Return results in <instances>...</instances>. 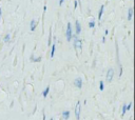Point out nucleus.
I'll return each mask as SVG.
<instances>
[{
	"label": "nucleus",
	"mask_w": 135,
	"mask_h": 120,
	"mask_svg": "<svg viewBox=\"0 0 135 120\" xmlns=\"http://www.w3.org/2000/svg\"><path fill=\"white\" fill-rule=\"evenodd\" d=\"M94 26H95V21L94 20H91L90 22H89V27H90V29H93Z\"/></svg>",
	"instance_id": "nucleus-15"
},
{
	"label": "nucleus",
	"mask_w": 135,
	"mask_h": 120,
	"mask_svg": "<svg viewBox=\"0 0 135 120\" xmlns=\"http://www.w3.org/2000/svg\"><path fill=\"white\" fill-rule=\"evenodd\" d=\"M49 92H50V87H47L46 88V90L43 91V92H42V96H43L44 98L48 96V94H49Z\"/></svg>",
	"instance_id": "nucleus-12"
},
{
	"label": "nucleus",
	"mask_w": 135,
	"mask_h": 120,
	"mask_svg": "<svg viewBox=\"0 0 135 120\" xmlns=\"http://www.w3.org/2000/svg\"><path fill=\"white\" fill-rule=\"evenodd\" d=\"M103 89H104V82L101 80V81H99V90L103 91Z\"/></svg>",
	"instance_id": "nucleus-14"
},
{
	"label": "nucleus",
	"mask_w": 135,
	"mask_h": 120,
	"mask_svg": "<svg viewBox=\"0 0 135 120\" xmlns=\"http://www.w3.org/2000/svg\"><path fill=\"white\" fill-rule=\"evenodd\" d=\"M63 3V0H59V5H61Z\"/></svg>",
	"instance_id": "nucleus-18"
},
{
	"label": "nucleus",
	"mask_w": 135,
	"mask_h": 120,
	"mask_svg": "<svg viewBox=\"0 0 135 120\" xmlns=\"http://www.w3.org/2000/svg\"><path fill=\"white\" fill-rule=\"evenodd\" d=\"M113 76H114V70L110 68L108 71V73H107V82H111L113 79Z\"/></svg>",
	"instance_id": "nucleus-4"
},
{
	"label": "nucleus",
	"mask_w": 135,
	"mask_h": 120,
	"mask_svg": "<svg viewBox=\"0 0 135 120\" xmlns=\"http://www.w3.org/2000/svg\"><path fill=\"white\" fill-rule=\"evenodd\" d=\"M74 84H75V87H76V88L81 89V88H82V79H81V78H77V79H75Z\"/></svg>",
	"instance_id": "nucleus-6"
},
{
	"label": "nucleus",
	"mask_w": 135,
	"mask_h": 120,
	"mask_svg": "<svg viewBox=\"0 0 135 120\" xmlns=\"http://www.w3.org/2000/svg\"><path fill=\"white\" fill-rule=\"evenodd\" d=\"M75 117L77 120L80 119V101H77L75 107Z\"/></svg>",
	"instance_id": "nucleus-2"
},
{
	"label": "nucleus",
	"mask_w": 135,
	"mask_h": 120,
	"mask_svg": "<svg viewBox=\"0 0 135 120\" xmlns=\"http://www.w3.org/2000/svg\"><path fill=\"white\" fill-rule=\"evenodd\" d=\"M0 17H1V9H0Z\"/></svg>",
	"instance_id": "nucleus-19"
},
{
	"label": "nucleus",
	"mask_w": 135,
	"mask_h": 120,
	"mask_svg": "<svg viewBox=\"0 0 135 120\" xmlns=\"http://www.w3.org/2000/svg\"><path fill=\"white\" fill-rule=\"evenodd\" d=\"M132 15H133V8H130L129 12H128V20L132 19Z\"/></svg>",
	"instance_id": "nucleus-10"
},
{
	"label": "nucleus",
	"mask_w": 135,
	"mask_h": 120,
	"mask_svg": "<svg viewBox=\"0 0 135 120\" xmlns=\"http://www.w3.org/2000/svg\"><path fill=\"white\" fill-rule=\"evenodd\" d=\"M131 107H132V102L129 103V104H124V105H123V113H122V115L124 116L126 113H127V111H129V110L131 109Z\"/></svg>",
	"instance_id": "nucleus-5"
},
{
	"label": "nucleus",
	"mask_w": 135,
	"mask_h": 120,
	"mask_svg": "<svg viewBox=\"0 0 135 120\" xmlns=\"http://www.w3.org/2000/svg\"><path fill=\"white\" fill-rule=\"evenodd\" d=\"M103 10H104V5L102 4L100 6V10H99V12H98V19L99 20H101V16H102V14H103Z\"/></svg>",
	"instance_id": "nucleus-8"
},
{
	"label": "nucleus",
	"mask_w": 135,
	"mask_h": 120,
	"mask_svg": "<svg viewBox=\"0 0 135 120\" xmlns=\"http://www.w3.org/2000/svg\"><path fill=\"white\" fill-rule=\"evenodd\" d=\"M62 118L65 119V120H68L70 118V112L69 111H65L62 113Z\"/></svg>",
	"instance_id": "nucleus-9"
},
{
	"label": "nucleus",
	"mask_w": 135,
	"mask_h": 120,
	"mask_svg": "<svg viewBox=\"0 0 135 120\" xmlns=\"http://www.w3.org/2000/svg\"><path fill=\"white\" fill-rule=\"evenodd\" d=\"M77 4H78V3H77V0H75V1H74V9H75V10L77 9Z\"/></svg>",
	"instance_id": "nucleus-17"
},
{
	"label": "nucleus",
	"mask_w": 135,
	"mask_h": 120,
	"mask_svg": "<svg viewBox=\"0 0 135 120\" xmlns=\"http://www.w3.org/2000/svg\"><path fill=\"white\" fill-rule=\"evenodd\" d=\"M55 50H56V44L53 43V44H52V51H51V58L54 57V55H55Z\"/></svg>",
	"instance_id": "nucleus-11"
},
{
	"label": "nucleus",
	"mask_w": 135,
	"mask_h": 120,
	"mask_svg": "<svg viewBox=\"0 0 135 120\" xmlns=\"http://www.w3.org/2000/svg\"><path fill=\"white\" fill-rule=\"evenodd\" d=\"M66 36H67V40H68V41H71V39H72V25H71V23H70V22L68 23V27H67Z\"/></svg>",
	"instance_id": "nucleus-1"
},
{
	"label": "nucleus",
	"mask_w": 135,
	"mask_h": 120,
	"mask_svg": "<svg viewBox=\"0 0 135 120\" xmlns=\"http://www.w3.org/2000/svg\"><path fill=\"white\" fill-rule=\"evenodd\" d=\"M10 39H11L10 34H6V35H5V38H4V41H5V42H9V41H10Z\"/></svg>",
	"instance_id": "nucleus-16"
},
{
	"label": "nucleus",
	"mask_w": 135,
	"mask_h": 120,
	"mask_svg": "<svg viewBox=\"0 0 135 120\" xmlns=\"http://www.w3.org/2000/svg\"><path fill=\"white\" fill-rule=\"evenodd\" d=\"M75 32L77 35H79L80 32H81V26H80V23H79V21H76V23H75Z\"/></svg>",
	"instance_id": "nucleus-7"
},
{
	"label": "nucleus",
	"mask_w": 135,
	"mask_h": 120,
	"mask_svg": "<svg viewBox=\"0 0 135 120\" xmlns=\"http://www.w3.org/2000/svg\"><path fill=\"white\" fill-rule=\"evenodd\" d=\"M74 45H75V50H76V52L81 53V40H80V39H75V43H74Z\"/></svg>",
	"instance_id": "nucleus-3"
},
{
	"label": "nucleus",
	"mask_w": 135,
	"mask_h": 120,
	"mask_svg": "<svg viewBox=\"0 0 135 120\" xmlns=\"http://www.w3.org/2000/svg\"><path fill=\"white\" fill-rule=\"evenodd\" d=\"M35 27H36V21L33 19V20L31 21V31H32V32L35 30Z\"/></svg>",
	"instance_id": "nucleus-13"
},
{
	"label": "nucleus",
	"mask_w": 135,
	"mask_h": 120,
	"mask_svg": "<svg viewBox=\"0 0 135 120\" xmlns=\"http://www.w3.org/2000/svg\"><path fill=\"white\" fill-rule=\"evenodd\" d=\"M50 120H53V118H51V119H50Z\"/></svg>",
	"instance_id": "nucleus-20"
}]
</instances>
